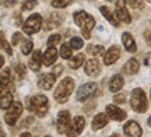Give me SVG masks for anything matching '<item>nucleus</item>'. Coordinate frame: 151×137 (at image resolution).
<instances>
[{"label":"nucleus","mask_w":151,"mask_h":137,"mask_svg":"<svg viewBox=\"0 0 151 137\" xmlns=\"http://www.w3.org/2000/svg\"><path fill=\"white\" fill-rule=\"evenodd\" d=\"M150 98H151V93H150Z\"/></svg>","instance_id":"obj_47"},{"label":"nucleus","mask_w":151,"mask_h":137,"mask_svg":"<svg viewBox=\"0 0 151 137\" xmlns=\"http://www.w3.org/2000/svg\"><path fill=\"white\" fill-rule=\"evenodd\" d=\"M24 41V38H22V34L21 32H16L14 35H13V38H11V45H18L20 42H22Z\"/></svg>","instance_id":"obj_34"},{"label":"nucleus","mask_w":151,"mask_h":137,"mask_svg":"<svg viewBox=\"0 0 151 137\" xmlns=\"http://www.w3.org/2000/svg\"><path fill=\"white\" fill-rule=\"evenodd\" d=\"M14 69H16V73L18 74V77H20V78H22V77L25 76V67L22 66V65H16V66H14Z\"/></svg>","instance_id":"obj_37"},{"label":"nucleus","mask_w":151,"mask_h":137,"mask_svg":"<svg viewBox=\"0 0 151 137\" xmlns=\"http://www.w3.org/2000/svg\"><path fill=\"white\" fill-rule=\"evenodd\" d=\"M63 20H65V16L62 13H52V14H49V17L45 21V31H49L52 28L59 27L60 24L63 22Z\"/></svg>","instance_id":"obj_14"},{"label":"nucleus","mask_w":151,"mask_h":137,"mask_svg":"<svg viewBox=\"0 0 151 137\" xmlns=\"http://www.w3.org/2000/svg\"><path fill=\"white\" fill-rule=\"evenodd\" d=\"M4 38V35H3V32H0V42H1V39Z\"/></svg>","instance_id":"obj_45"},{"label":"nucleus","mask_w":151,"mask_h":137,"mask_svg":"<svg viewBox=\"0 0 151 137\" xmlns=\"http://www.w3.org/2000/svg\"><path fill=\"white\" fill-rule=\"evenodd\" d=\"M74 22L81 28V31H83V35H84V38H90L91 37V29L95 27V18L91 16V14H88L86 11H76L74 13Z\"/></svg>","instance_id":"obj_1"},{"label":"nucleus","mask_w":151,"mask_h":137,"mask_svg":"<svg viewBox=\"0 0 151 137\" xmlns=\"http://www.w3.org/2000/svg\"><path fill=\"white\" fill-rule=\"evenodd\" d=\"M3 136H6V133L3 132V129H1V125H0V137H3Z\"/></svg>","instance_id":"obj_42"},{"label":"nucleus","mask_w":151,"mask_h":137,"mask_svg":"<svg viewBox=\"0 0 151 137\" xmlns=\"http://www.w3.org/2000/svg\"><path fill=\"white\" fill-rule=\"evenodd\" d=\"M70 46L73 48V49L78 50L84 46V41H83L80 37H73V38L70 39Z\"/></svg>","instance_id":"obj_30"},{"label":"nucleus","mask_w":151,"mask_h":137,"mask_svg":"<svg viewBox=\"0 0 151 137\" xmlns=\"http://www.w3.org/2000/svg\"><path fill=\"white\" fill-rule=\"evenodd\" d=\"M70 121L71 119H70L69 110H60L59 115H58V123H56L59 134H67V132H69V129L71 126Z\"/></svg>","instance_id":"obj_8"},{"label":"nucleus","mask_w":151,"mask_h":137,"mask_svg":"<svg viewBox=\"0 0 151 137\" xmlns=\"http://www.w3.org/2000/svg\"><path fill=\"white\" fill-rule=\"evenodd\" d=\"M84 127H86V119H84V116H76L74 119H73V123H71V126L66 136H78L84 130Z\"/></svg>","instance_id":"obj_11"},{"label":"nucleus","mask_w":151,"mask_h":137,"mask_svg":"<svg viewBox=\"0 0 151 137\" xmlns=\"http://www.w3.org/2000/svg\"><path fill=\"white\" fill-rule=\"evenodd\" d=\"M123 85H124L123 77L120 74H115L111 78V81H109V91L111 93H118V91H120L123 88Z\"/></svg>","instance_id":"obj_21"},{"label":"nucleus","mask_w":151,"mask_h":137,"mask_svg":"<svg viewBox=\"0 0 151 137\" xmlns=\"http://www.w3.org/2000/svg\"><path fill=\"white\" fill-rule=\"evenodd\" d=\"M119 57H120V48H119L118 45H113V46H111V48L104 53V63H105L106 66H111V65L118 62Z\"/></svg>","instance_id":"obj_10"},{"label":"nucleus","mask_w":151,"mask_h":137,"mask_svg":"<svg viewBox=\"0 0 151 137\" xmlns=\"http://www.w3.org/2000/svg\"><path fill=\"white\" fill-rule=\"evenodd\" d=\"M38 6V0H27L22 3V10H32Z\"/></svg>","instance_id":"obj_32"},{"label":"nucleus","mask_w":151,"mask_h":137,"mask_svg":"<svg viewBox=\"0 0 151 137\" xmlns=\"http://www.w3.org/2000/svg\"><path fill=\"white\" fill-rule=\"evenodd\" d=\"M106 115H108L109 119H112V121L122 122L126 119L127 113H126L122 108L116 106V105H108V106H106Z\"/></svg>","instance_id":"obj_12"},{"label":"nucleus","mask_w":151,"mask_h":137,"mask_svg":"<svg viewBox=\"0 0 151 137\" xmlns=\"http://www.w3.org/2000/svg\"><path fill=\"white\" fill-rule=\"evenodd\" d=\"M10 82H11V70L9 67H6L0 73V84H10Z\"/></svg>","instance_id":"obj_28"},{"label":"nucleus","mask_w":151,"mask_h":137,"mask_svg":"<svg viewBox=\"0 0 151 137\" xmlns=\"http://www.w3.org/2000/svg\"><path fill=\"white\" fill-rule=\"evenodd\" d=\"M55 81H56V76L53 73H46V74H42V77H39L38 80V87L48 91L55 85Z\"/></svg>","instance_id":"obj_16"},{"label":"nucleus","mask_w":151,"mask_h":137,"mask_svg":"<svg viewBox=\"0 0 151 137\" xmlns=\"http://www.w3.org/2000/svg\"><path fill=\"white\" fill-rule=\"evenodd\" d=\"M73 55V48L70 46V44H63L60 46V56L63 59H70Z\"/></svg>","instance_id":"obj_27"},{"label":"nucleus","mask_w":151,"mask_h":137,"mask_svg":"<svg viewBox=\"0 0 151 137\" xmlns=\"http://www.w3.org/2000/svg\"><path fill=\"white\" fill-rule=\"evenodd\" d=\"M116 10H115V16L120 22L124 24H130L132 22V16H130L129 10L126 7V1L124 0H116Z\"/></svg>","instance_id":"obj_9"},{"label":"nucleus","mask_w":151,"mask_h":137,"mask_svg":"<svg viewBox=\"0 0 151 137\" xmlns=\"http://www.w3.org/2000/svg\"><path fill=\"white\" fill-rule=\"evenodd\" d=\"M22 113V105L21 102H13V104L7 108V112H6L4 121L9 126H14L17 123V121L20 119V116Z\"/></svg>","instance_id":"obj_6"},{"label":"nucleus","mask_w":151,"mask_h":137,"mask_svg":"<svg viewBox=\"0 0 151 137\" xmlns=\"http://www.w3.org/2000/svg\"><path fill=\"white\" fill-rule=\"evenodd\" d=\"M106 1H112V0H106Z\"/></svg>","instance_id":"obj_46"},{"label":"nucleus","mask_w":151,"mask_h":137,"mask_svg":"<svg viewBox=\"0 0 151 137\" xmlns=\"http://www.w3.org/2000/svg\"><path fill=\"white\" fill-rule=\"evenodd\" d=\"M1 3H3V4H4L6 7H11V6H14V4H16L17 1H16V0H3Z\"/></svg>","instance_id":"obj_39"},{"label":"nucleus","mask_w":151,"mask_h":137,"mask_svg":"<svg viewBox=\"0 0 151 137\" xmlns=\"http://www.w3.org/2000/svg\"><path fill=\"white\" fill-rule=\"evenodd\" d=\"M139 69H140V63H139V60L137 59H134V57H132V59H129L127 60V63L124 65L123 70L126 74H130V76H133V74H136L137 71H139Z\"/></svg>","instance_id":"obj_23"},{"label":"nucleus","mask_w":151,"mask_h":137,"mask_svg":"<svg viewBox=\"0 0 151 137\" xmlns=\"http://www.w3.org/2000/svg\"><path fill=\"white\" fill-rule=\"evenodd\" d=\"M84 71L87 76H98L101 71V63L97 57L84 62Z\"/></svg>","instance_id":"obj_13"},{"label":"nucleus","mask_w":151,"mask_h":137,"mask_svg":"<svg viewBox=\"0 0 151 137\" xmlns=\"http://www.w3.org/2000/svg\"><path fill=\"white\" fill-rule=\"evenodd\" d=\"M129 3L134 9H143V3H141L140 0H129Z\"/></svg>","instance_id":"obj_38"},{"label":"nucleus","mask_w":151,"mask_h":137,"mask_svg":"<svg viewBox=\"0 0 151 137\" xmlns=\"http://www.w3.org/2000/svg\"><path fill=\"white\" fill-rule=\"evenodd\" d=\"M84 62H86V55L84 53H78L74 57H70L69 66H70V69H78V67H81L84 65Z\"/></svg>","instance_id":"obj_25"},{"label":"nucleus","mask_w":151,"mask_h":137,"mask_svg":"<svg viewBox=\"0 0 151 137\" xmlns=\"http://www.w3.org/2000/svg\"><path fill=\"white\" fill-rule=\"evenodd\" d=\"M99 11H101V14L106 18V21H108L109 24H112L113 27H119L120 21L116 18V16L113 14L112 11L109 10V7H106V6H101V7H99Z\"/></svg>","instance_id":"obj_22"},{"label":"nucleus","mask_w":151,"mask_h":137,"mask_svg":"<svg viewBox=\"0 0 151 137\" xmlns=\"http://www.w3.org/2000/svg\"><path fill=\"white\" fill-rule=\"evenodd\" d=\"M122 42H123L124 49L127 50V52H130V53H134L136 50H137V45H136L134 38H133L129 32L122 34Z\"/></svg>","instance_id":"obj_19"},{"label":"nucleus","mask_w":151,"mask_h":137,"mask_svg":"<svg viewBox=\"0 0 151 137\" xmlns=\"http://www.w3.org/2000/svg\"><path fill=\"white\" fill-rule=\"evenodd\" d=\"M98 91V84L97 82H86V84H83L78 90H77V93H76V98L77 101H80V102H84L87 99L92 97L94 94Z\"/></svg>","instance_id":"obj_7"},{"label":"nucleus","mask_w":151,"mask_h":137,"mask_svg":"<svg viewBox=\"0 0 151 137\" xmlns=\"http://www.w3.org/2000/svg\"><path fill=\"white\" fill-rule=\"evenodd\" d=\"M60 71H62V66H58V67H56V70L53 71V74H55V76H59Z\"/></svg>","instance_id":"obj_40"},{"label":"nucleus","mask_w":151,"mask_h":137,"mask_svg":"<svg viewBox=\"0 0 151 137\" xmlns=\"http://www.w3.org/2000/svg\"><path fill=\"white\" fill-rule=\"evenodd\" d=\"M130 106L132 109L137 113H144L148 108V101H147L146 93L141 88H134L130 95Z\"/></svg>","instance_id":"obj_4"},{"label":"nucleus","mask_w":151,"mask_h":137,"mask_svg":"<svg viewBox=\"0 0 151 137\" xmlns=\"http://www.w3.org/2000/svg\"><path fill=\"white\" fill-rule=\"evenodd\" d=\"M60 39H62V37H60L59 34H53V35H50L48 39V46H55V45H58L60 42Z\"/></svg>","instance_id":"obj_33"},{"label":"nucleus","mask_w":151,"mask_h":137,"mask_svg":"<svg viewBox=\"0 0 151 137\" xmlns=\"http://www.w3.org/2000/svg\"><path fill=\"white\" fill-rule=\"evenodd\" d=\"M73 3V0H52V7L56 9H65L67 6H70Z\"/></svg>","instance_id":"obj_31"},{"label":"nucleus","mask_w":151,"mask_h":137,"mask_svg":"<svg viewBox=\"0 0 151 137\" xmlns=\"http://www.w3.org/2000/svg\"><path fill=\"white\" fill-rule=\"evenodd\" d=\"M27 109L29 112H35L37 116H45L48 112V98L45 95H34L31 98H27Z\"/></svg>","instance_id":"obj_3"},{"label":"nucleus","mask_w":151,"mask_h":137,"mask_svg":"<svg viewBox=\"0 0 151 137\" xmlns=\"http://www.w3.org/2000/svg\"><path fill=\"white\" fill-rule=\"evenodd\" d=\"M16 1H18V0H16Z\"/></svg>","instance_id":"obj_48"},{"label":"nucleus","mask_w":151,"mask_h":137,"mask_svg":"<svg viewBox=\"0 0 151 137\" xmlns=\"http://www.w3.org/2000/svg\"><path fill=\"white\" fill-rule=\"evenodd\" d=\"M73 91H74V80L70 78V77H65L59 82V85L56 87V90H55V93H53V97L56 99V102L65 104Z\"/></svg>","instance_id":"obj_2"},{"label":"nucleus","mask_w":151,"mask_h":137,"mask_svg":"<svg viewBox=\"0 0 151 137\" xmlns=\"http://www.w3.org/2000/svg\"><path fill=\"white\" fill-rule=\"evenodd\" d=\"M87 52L90 55H92L94 57H98V56H101L105 52V49H104L102 45H88L87 46Z\"/></svg>","instance_id":"obj_26"},{"label":"nucleus","mask_w":151,"mask_h":137,"mask_svg":"<svg viewBox=\"0 0 151 137\" xmlns=\"http://www.w3.org/2000/svg\"><path fill=\"white\" fill-rule=\"evenodd\" d=\"M32 48H34V44L31 39H24V41H22V45H21L22 55H29V53L32 52Z\"/></svg>","instance_id":"obj_29"},{"label":"nucleus","mask_w":151,"mask_h":137,"mask_svg":"<svg viewBox=\"0 0 151 137\" xmlns=\"http://www.w3.org/2000/svg\"><path fill=\"white\" fill-rule=\"evenodd\" d=\"M147 125H148V126H151V116L148 118V121H147Z\"/></svg>","instance_id":"obj_43"},{"label":"nucleus","mask_w":151,"mask_h":137,"mask_svg":"<svg viewBox=\"0 0 151 137\" xmlns=\"http://www.w3.org/2000/svg\"><path fill=\"white\" fill-rule=\"evenodd\" d=\"M3 63H4V57H3V56L0 55V69L3 67Z\"/></svg>","instance_id":"obj_41"},{"label":"nucleus","mask_w":151,"mask_h":137,"mask_svg":"<svg viewBox=\"0 0 151 137\" xmlns=\"http://www.w3.org/2000/svg\"><path fill=\"white\" fill-rule=\"evenodd\" d=\"M42 27V17L39 14H31L27 18V21L22 24V29L27 35H34L37 34Z\"/></svg>","instance_id":"obj_5"},{"label":"nucleus","mask_w":151,"mask_h":137,"mask_svg":"<svg viewBox=\"0 0 151 137\" xmlns=\"http://www.w3.org/2000/svg\"><path fill=\"white\" fill-rule=\"evenodd\" d=\"M113 102L115 104H124L126 102V95L124 94H116L113 97Z\"/></svg>","instance_id":"obj_35"},{"label":"nucleus","mask_w":151,"mask_h":137,"mask_svg":"<svg viewBox=\"0 0 151 137\" xmlns=\"http://www.w3.org/2000/svg\"><path fill=\"white\" fill-rule=\"evenodd\" d=\"M123 132L126 136H129V137H140L141 134H143V130H141L140 125L134 121L127 122L123 126Z\"/></svg>","instance_id":"obj_15"},{"label":"nucleus","mask_w":151,"mask_h":137,"mask_svg":"<svg viewBox=\"0 0 151 137\" xmlns=\"http://www.w3.org/2000/svg\"><path fill=\"white\" fill-rule=\"evenodd\" d=\"M109 122V116L106 113H98L95 115V118L92 119V130H99V129H102L108 125Z\"/></svg>","instance_id":"obj_20"},{"label":"nucleus","mask_w":151,"mask_h":137,"mask_svg":"<svg viewBox=\"0 0 151 137\" xmlns=\"http://www.w3.org/2000/svg\"><path fill=\"white\" fill-rule=\"evenodd\" d=\"M21 136H22V137H27V136H31V134H29V133H22Z\"/></svg>","instance_id":"obj_44"},{"label":"nucleus","mask_w":151,"mask_h":137,"mask_svg":"<svg viewBox=\"0 0 151 137\" xmlns=\"http://www.w3.org/2000/svg\"><path fill=\"white\" fill-rule=\"evenodd\" d=\"M28 66L32 71H39L41 66H42V53H41V50H34L32 56L28 62Z\"/></svg>","instance_id":"obj_18"},{"label":"nucleus","mask_w":151,"mask_h":137,"mask_svg":"<svg viewBox=\"0 0 151 137\" xmlns=\"http://www.w3.org/2000/svg\"><path fill=\"white\" fill-rule=\"evenodd\" d=\"M11 104H13L11 91H6V93L0 94V108H1V109H7Z\"/></svg>","instance_id":"obj_24"},{"label":"nucleus","mask_w":151,"mask_h":137,"mask_svg":"<svg viewBox=\"0 0 151 137\" xmlns=\"http://www.w3.org/2000/svg\"><path fill=\"white\" fill-rule=\"evenodd\" d=\"M0 48H3V49L9 53V55H13V50H11V46L9 44H7V41H6L4 38L1 39V42H0Z\"/></svg>","instance_id":"obj_36"},{"label":"nucleus","mask_w":151,"mask_h":137,"mask_svg":"<svg viewBox=\"0 0 151 137\" xmlns=\"http://www.w3.org/2000/svg\"><path fill=\"white\" fill-rule=\"evenodd\" d=\"M58 56H59V53H58V50L55 49V46H48V49L45 50V53L42 56L43 65L45 66H52L53 63H56Z\"/></svg>","instance_id":"obj_17"}]
</instances>
